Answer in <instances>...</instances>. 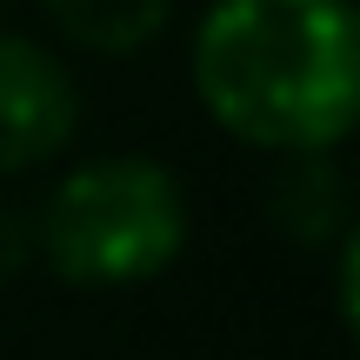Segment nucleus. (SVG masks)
<instances>
[{"instance_id":"7ed1b4c3","label":"nucleus","mask_w":360,"mask_h":360,"mask_svg":"<svg viewBox=\"0 0 360 360\" xmlns=\"http://www.w3.org/2000/svg\"><path fill=\"white\" fill-rule=\"evenodd\" d=\"M80 80L53 47L34 34L0 27V174H34L53 167L80 141Z\"/></svg>"},{"instance_id":"f03ea898","label":"nucleus","mask_w":360,"mask_h":360,"mask_svg":"<svg viewBox=\"0 0 360 360\" xmlns=\"http://www.w3.org/2000/svg\"><path fill=\"white\" fill-rule=\"evenodd\" d=\"M187 187L167 160L147 154H94L74 160L34 207V260L53 281L107 294L147 287L187 247Z\"/></svg>"},{"instance_id":"423d86ee","label":"nucleus","mask_w":360,"mask_h":360,"mask_svg":"<svg viewBox=\"0 0 360 360\" xmlns=\"http://www.w3.org/2000/svg\"><path fill=\"white\" fill-rule=\"evenodd\" d=\"M34 267V214L13 200H0V287L13 281V274Z\"/></svg>"},{"instance_id":"39448f33","label":"nucleus","mask_w":360,"mask_h":360,"mask_svg":"<svg viewBox=\"0 0 360 360\" xmlns=\"http://www.w3.org/2000/svg\"><path fill=\"white\" fill-rule=\"evenodd\" d=\"M274 220H281V233L300 240V247H334L340 233L354 227L340 160L334 154H287L281 180H274Z\"/></svg>"},{"instance_id":"f257e3e1","label":"nucleus","mask_w":360,"mask_h":360,"mask_svg":"<svg viewBox=\"0 0 360 360\" xmlns=\"http://www.w3.org/2000/svg\"><path fill=\"white\" fill-rule=\"evenodd\" d=\"M187 80L227 141L260 154H334L360 107L354 0H207Z\"/></svg>"},{"instance_id":"20e7f679","label":"nucleus","mask_w":360,"mask_h":360,"mask_svg":"<svg viewBox=\"0 0 360 360\" xmlns=\"http://www.w3.org/2000/svg\"><path fill=\"white\" fill-rule=\"evenodd\" d=\"M47 27L80 53L127 60L174 27V0H40Z\"/></svg>"}]
</instances>
